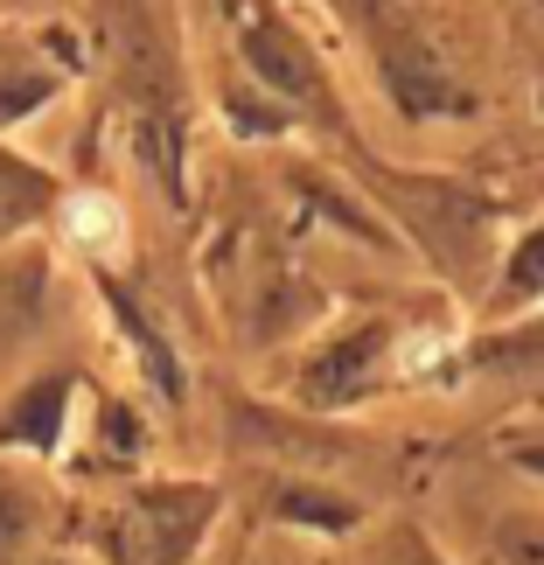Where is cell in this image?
<instances>
[{"label": "cell", "mask_w": 544, "mask_h": 565, "mask_svg": "<svg viewBox=\"0 0 544 565\" xmlns=\"http://www.w3.org/2000/svg\"><path fill=\"white\" fill-rule=\"evenodd\" d=\"M63 237L92 258H119L126 252V210L98 189H77V195H63Z\"/></svg>", "instance_id": "obj_1"}]
</instances>
